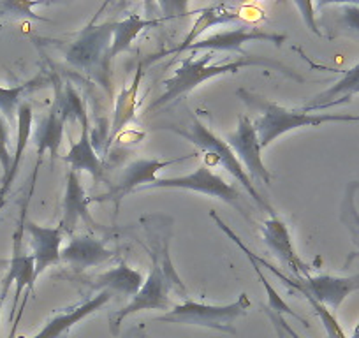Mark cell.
<instances>
[{
    "mask_svg": "<svg viewBox=\"0 0 359 338\" xmlns=\"http://www.w3.org/2000/svg\"><path fill=\"white\" fill-rule=\"evenodd\" d=\"M148 231V236L151 241V266L150 275L144 280L143 288L140 289L136 296L130 299L129 305L116 310L109 316V327L113 333H118L123 319L133 313L141 312V310H171L172 305L169 302V291L175 289L176 292H182L184 298H187V289L184 282L180 280L175 266L169 257V234H171V226L168 217L164 215H147L141 219Z\"/></svg>",
    "mask_w": 359,
    "mask_h": 338,
    "instance_id": "cell-1",
    "label": "cell"
},
{
    "mask_svg": "<svg viewBox=\"0 0 359 338\" xmlns=\"http://www.w3.org/2000/svg\"><path fill=\"white\" fill-rule=\"evenodd\" d=\"M212 51H206L203 57L194 58L187 57L182 60V64L176 67L175 74L171 78L164 79L162 85H164V94L150 106L148 111H157L162 106L169 104V102L176 101V99L184 97L185 94L192 92L194 88H198L199 85H203L205 81H210V79L217 78V76L222 74H233V72H238L243 67H252V65H264V67L271 69H282L287 76H292L294 79H299L294 72H291L289 69H285L282 64H277V62L266 60V58H238L236 62H227V64H217L212 65L210 62L213 60Z\"/></svg>",
    "mask_w": 359,
    "mask_h": 338,
    "instance_id": "cell-2",
    "label": "cell"
},
{
    "mask_svg": "<svg viewBox=\"0 0 359 338\" xmlns=\"http://www.w3.org/2000/svg\"><path fill=\"white\" fill-rule=\"evenodd\" d=\"M238 94L245 97L248 104L252 102V106L262 111V115L254 123L261 148H268L277 137L284 136L285 133H291V130L302 129V127H317L326 122H354L352 115H310L305 109L282 108L266 99L248 95L243 90H240Z\"/></svg>",
    "mask_w": 359,
    "mask_h": 338,
    "instance_id": "cell-3",
    "label": "cell"
},
{
    "mask_svg": "<svg viewBox=\"0 0 359 338\" xmlns=\"http://www.w3.org/2000/svg\"><path fill=\"white\" fill-rule=\"evenodd\" d=\"M165 129L178 134V136L185 137V140L191 141L192 144H196V147H198L199 150H203V154H205L206 168H210V165H220V168L226 169L227 173L233 175V177L236 178L245 189H247L250 198L254 199L261 208H264L266 212H269V215L271 217L277 215L275 210L269 206V203L266 201L264 198H261V194L255 191L254 184H252V178L248 177V173L245 171L243 165L240 164V161H238V157L234 155V151L231 150L229 144H227L226 141L220 140L219 136H215V134L205 126V123L199 122L198 116L192 119V123L189 126V129H178V127L175 126H168Z\"/></svg>",
    "mask_w": 359,
    "mask_h": 338,
    "instance_id": "cell-4",
    "label": "cell"
},
{
    "mask_svg": "<svg viewBox=\"0 0 359 338\" xmlns=\"http://www.w3.org/2000/svg\"><path fill=\"white\" fill-rule=\"evenodd\" d=\"M252 303L245 292H241L240 298L229 305H206V303L192 302L185 299L182 305L172 306L164 316L155 317L157 323H171V324H189V326L210 327V330L224 331V333L236 334L233 323L238 317L245 316L250 309Z\"/></svg>",
    "mask_w": 359,
    "mask_h": 338,
    "instance_id": "cell-5",
    "label": "cell"
},
{
    "mask_svg": "<svg viewBox=\"0 0 359 338\" xmlns=\"http://www.w3.org/2000/svg\"><path fill=\"white\" fill-rule=\"evenodd\" d=\"M113 41V22L102 25L90 23L65 48V60L72 67L95 76L102 85L108 83L109 48Z\"/></svg>",
    "mask_w": 359,
    "mask_h": 338,
    "instance_id": "cell-6",
    "label": "cell"
},
{
    "mask_svg": "<svg viewBox=\"0 0 359 338\" xmlns=\"http://www.w3.org/2000/svg\"><path fill=\"white\" fill-rule=\"evenodd\" d=\"M198 154L192 151V154L184 155V157L176 158H137V161L130 162L126 169H123L122 177H120L118 184L113 185V189L106 194L97 196V198H90V203H115V206L118 208L122 199L126 196H129L130 192L141 191L147 185H151L157 180V173L161 169H165L168 165L180 164V162L189 161V158H196Z\"/></svg>",
    "mask_w": 359,
    "mask_h": 338,
    "instance_id": "cell-7",
    "label": "cell"
},
{
    "mask_svg": "<svg viewBox=\"0 0 359 338\" xmlns=\"http://www.w3.org/2000/svg\"><path fill=\"white\" fill-rule=\"evenodd\" d=\"M144 189H180V191L199 192V194L222 199L224 203H229V205L241 210V192L233 184H229L222 177L213 173L212 169L206 168V165H199L194 173L185 175V177L157 178L154 184L147 185L141 191H144Z\"/></svg>",
    "mask_w": 359,
    "mask_h": 338,
    "instance_id": "cell-8",
    "label": "cell"
},
{
    "mask_svg": "<svg viewBox=\"0 0 359 338\" xmlns=\"http://www.w3.org/2000/svg\"><path fill=\"white\" fill-rule=\"evenodd\" d=\"M226 143L234 151V155H236L240 164L245 168L248 177L257 178L264 185L271 184V173L266 169L264 162H262V148L259 144L257 133H255V127L250 122V119L241 115L240 120H238L236 130L226 136Z\"/></svg>",
    "mask_w": 359,
    "mask_h": 338,
    "instance_id": "cell-9",
    "label": "cell"
},
{
    "mask_svg": "<svg viewBox=\"0 0 359 338\" xmlns=\"http://www.w3.org/2000/svg\"><path fill=\"white\" fill-rule=\"evenodd\" d=\"M252 41H266L273 43L275 46L280 48L285 41L284 34L264 32L259 29H248V27H240V29L226 30V32H217L213 36L205 37V39L196 41L194 44L187 48L189 51H236L241 55V58H252L247 51H243V44L252 43Z\"/></svg>",
    "mask_w": 359,
    "mask_h": 338,
    "instance_id": "cell-10",
    "label": "cell"
},
{
    "mask_svg": "<svg viewBox=\"0 0 359 338\" xmlns=\"http://www.w3.org/2000/svg\"><path fill=\"white\" fill-rule=\"evenodd\" d=\"M23 233H25V213L22 215L18 224V231L15 233V248H13V257H11V266H9L8 277L4 278V285H2V291H0V299L4 302L6 296H8L9 288L11 284H16L15 291V303H13L11 310V319L15 317L16 306H18L20 298H22V292H32L34 284H36V261H34L32 254H25L22 247Z\"/></svg>",
    "mask_w": 359,
    "mask_h": 338,
    "instance_id": "cell-11",
    "label": "cell"
},
{
    "mask_svg": "<svg viewBox=\"0 0 359 338\" xmlns=\"http://www.w3.org/2000/svg\"><path fill=\"white\" fill-rule=\"evenodd\" d=\"M262 240L268 245V248L278 257L282 264L292 273V277H306L310 275L309 266L298 256L294 245H292L291 233L285 226L284 220L273 215L271 219L262 224Z\"/></svg>",
    "mask_w": 359,
    "mask_h": 338,
    "instance_id": "cell-12",
    "label": "cell"
},
{
    "mask_svg": "<svg viewBox=\"0 0 359 338\" xmlns=\"http://www.w3.org/2000/svg\"><path fill=\"white\" fill-rule=\"evenodd\" d=\"M25 231L30 236V247H32V256L36 261V280L44 270L53 264L60 263V245L64 231H62L60 224L55 227H44L36 222H25Z\"/></svg>",
    "mask_w": 359,
    "mask_h": 338,
    "instance_id": "cell-13",
    "label": "cell"
},
{
    "mask_svg": "<svg viewBox=\"0 0 359 338\" xmlns=\"http://www.w3.org/2000/svg\"><path fill=\"white\" fill-rule=\"evenodd\" d=\"M113 257V250L104 245L99 238L79 234L72 236L71 241L62 248L60 259L71 264L76 270H86V268L99 266Z\"/></svg>",
    "mask_w": 359,
    "mask_h": 338,
    "instance_id": "cell-14",
    "label": "cell"
},
{
    "mask_svg": "<svg viewBox=\"0 0 359 338\" xmlns=\"http://www.w3.org/2000/svg\"><path fill=\"white\" fill-rule=\"evenodd\" d=\"M90 198L85 196V189L79 184V178L76 171H69L65 177V198H64V219H62L60 227L64 234H72L78 222H85L86 226L95 227L97 222L92 219L88 212Z\"/></svg>",
    "mask_w": 359,
    "mask_h": 338,
    "instance_id": "cell-15",
    "label": "cell"
},
{
    "mask_svg": "<svg viewBox=\"0 0 359 338\" xmlns=\"http://www.w3.org/2000/svg\"><path fill=\"white\" fill-rule=\"evenodd\" d=\"M109 299H111V292L101 291L99 295H95L94 298H90L86 299V302L79 303V305L74 306V309L55 316L53 319H51L50 323L39 331V333L34 334V337L30 338H60L62 334L67 333L74 324H78L79 320L86 319L88 316L97 312L99 309H102Z\"/></svg>",
    "mask_w": 359,
    "mask_h": 338,
    "instance_id": "cell-16",
    "label": "cell"
},
{
    "mask_svg": "<svg viewBox=\"0 0 359 338\" xmlns=\"http://www.w3.org/2000/svg\"><path fill=\"white\" fill-rule=\"evenodd\" d=\"M81 123V136L76 143H72L71 150L64 155V161L71 165L72 171H86L94 178L101 180L102 178V161L97 155V150L94 147V141L90 136V122L88 116L79 120Z\"/></svg>",
    "mask_w": 359,
    "mask_h": 338,
    "instance_id": "cell-17",
    "label": "cell"
},
{
    "mask_svg": "<svg viewBox=\"0 0 359 338\" xmlns=\"http://www.w3.org/2000/svg\"><path fill=\"white\" fill-rule=\"evenodd\" d=\"M65 122H67V119L62 115L60 108L55 104L51 111L37 123L36 130H32V140L36 144V154L39 155V161L44 151H50L51 161L58 158V150H60L65 133Z\"/></svg>",
    "mask_w": 359,
    "mask_h": 338,
    "instance_id": "cell-18",
    "label": "cell"
},
{
    "mask_svg": "<svg viewBox=\"0 0 359 338\" xmlns=\"http://www.w3.org/2000/svg\"><path fill=\"white\" fill-rule=\"evenodd\" d=\"M144 278L140 271L133 270L130 266H127L126 263H120L118 266L113 268V270L104 271V273L97 275L92 282L95 289H102V291H109L113 292H120L123 296H134L140 292V289L143 288Z\"/></svg>",
    "mask_w": 359,
    "mask_h": 338,
    "instance_id": "cell-19",
    "label": "cell"
},
{
    "mask_svg": "<svg viewBox=\"0 0 359 338\" xmlns=\"http://www.w3.org/2000/svg\"><path fill=\"white\" fill-rule=\"evenodd\" d=\"M18 143H16L15 155H13V164H11V173L8 178L2 180V187H0V208L4 206L6 196H8L9 189H11L13 182H15L16 175L20 171V165H22L23 154L27 150V144H29L30 137H32V122H34V111L32 106L29 102H22V106L18 108Z\"/></svg>",
    "mask_w": 359,
    "mask_h": 338,
    "instance_id": "cell-20",
    "label": "cell"
},
{
    "mask_svg": "<svg viewBox=\"0 0 359 338\" xmlns=\"http://www.w3.org/2000/svg\"><path fill=\"white\" fill-rule=\"evenodd\" d=\"M354 94H359V64L354 65L352 69L345 71L344 78L340 81H337L333 87H330L327 90L320 92L316 99H312L305 109L306 113L313 111V109H324L330 108V106L341 104V102L351 101V97Z\"/></svg>",
    "mask_w": 359,
    "mask_h": 338,
    "instance_id": "cell-21",
    "label": "cell"
},
{
    "mask_svg": "<svg viewBox=\"0 0 359 338\" xmlns=\"http://www.w3.org/2000/svg\"><path fill=\"white\" fill-rule=\"evenodd\" d=\"M141 79H143V67H137L136 76H134L133 83L129 87L123 88L122 94L118 95L115 104V111H113V123H111V134H109L108 143H111V140H115L120 133L123 130V127L130 122V120L136 119V109H137V94H140Z\"/></svg>",
    "mask_w": 359,
    "mask_h": 338,
    "instance_id": "cell-22",
    "label": "cell"
},
{
    "mask_svg": "<svg viewBox=\"0 0 359 338\" xmlns=\"http://www.w3.org/2000/svg\"><path fill=\"white\" fill-rule=\"evenodd\" d=\"M198 20H196L194 27L191 29V32L185 36L184 43L176 46L171 53H182V51L187 50L191 44H194L198 41V37L205 32L206 29L213 25H226V23H233L240 20V15H236L234 11H229L226 6L222 4H215V6H210V8L201 9L198 11Z\"/></svg>",
    "mask_w": 359,
    "mask_h": 338,
    "instance_id": "cell-23",
    "label": "cell"
},
{
    "mask_svg": "<svg viewBox=\"0 0 359 338\" xmlns=\"http://www.w3.org/2000/svg\"><path fill=\"white\" fill-rule=\"evenodd\" d=\"M158 20H144L140 15H129L122 22H113V41L111 48H109L108 58L109 62L116 57V55L123 53L130 48L134 37L140 32H143L148 27H157Z\"/></svg>",
    "mask_w": 359,
    "mask_h": 338,
    "instance_id": "cell-24",
    "label": "cell"
},
{
    "mask_svg": "<svg viewBox=\"0 0 359 338\" xmlns=\"http://www.w3.org/2000/svg\"><path fill=\"white\" fill-rule=\"evenodd\" d=\"M41 79H32L29 83H23V85H18V87H0V113L4 116L8 122H13L18 115V108L22 106V97L27 90H29L32 85L39 83Z\"/></svg>",
    "mask_w": 359,
    "mask_h": 338,
    "instance_id": "cell-25",
    "label": "cell"
},
{
    "mask_svg": "<svg viewBox=\"0 0 359 338\" xmlns=\"http://www.w3.org/2000/svg\"><path fill=\"white\" fill-rule=\"evenodd\" d=\"M43 2H13V0H4L0 2V18H32L39 22H48L43 16L34 15L32 9L41 6Z\"/></svg>",
    "mask_w": 359,
    "mask_h": 338,
    "instance_id": "cell-26",
    "label": "cell"
},
{
    "mask_svg": "<svg viewBox=\"0 0 359 338\" xmlns=\"http://www.w3.org/2000/svg\"><path fill=\"white\" fill-rule=\"evenodd\" d=\"M305 299L310 303V305H312V309L316 310V313L319 316L320 323L324 324V330H326L327 338H347V334L344 333L341 326L338 324L337 317H334V313L331 312L330 309H326L324 305H320L319 302H316L313 298H310L309 295H305Z\"/></svg>",
    "mask_w": 359,
    "mask_h": 338,
    "instance_id": "cell-27",
    "label": "cell"
},
{
    "mask_svg": "<svg viewBox=\"0 0 359 338\" xmlns=\"http://www.w3.org/2000/svg\"><path fill=\"white\" fill-rule=\"evenodd\" d=\"M13 155L9 151V122L0 113V165H2V180L9 177L11 173Z\"/></svg>",
    "mask_w": 359,
    "mask_h": 338,
    "instance_id": "cell-28",
    "label": "cell"
},
{
    "mask_svg": "<svg viewBox=\"0 0 359 338\" xmlns=\"http://www.w3.org/2000/svg\"><path fill=\"white\" fill-rule=\"evenodd\" d=\"M359 184H352L348 185L347 189V199H345L344 206H341V220H344L345 224H347L348 229L352 231V236H354V240L359 243V213L355 212L354 208V201H352V192H354V189H358Z\"/></svg>",
    "mask_w": 359,
    "mask_h": 338,
    "instance_id": "cell-29",
    "label": "cell"
},
{
    "mask_svg": "<svg viewBox=\"0 0 359 338\" xmlns=\"http://www.w3.org/2000/svg\"><path fill=\"white\" fill-rule=\"evenodd\" d=\"M340 25L359 34V4H340Z\"/></svg>",
    "mask_w": 359,
    "mask_h": 338,
    "instance_id": "cell-30",
    "label": "cell"
},
{
    "mask_svg": "<svg viewBox=\"0 0 359 338\" xmlns=\"http://www.w3.org/2000/svg\"><path fill=\"white\" fill-rule=\"evenodd\" d=\"M294 8H298L299 11H302L303 20H305V23L309 25V29L312 30L313 34H317V36H320V30L317 29V23L316 20H313V4H310V2H294Z\"/></svg>",
    "mask_w": 359,
    "mask_h": 338,
    "instance_id": "cell-31",
    "label": "cell"
},
{
    "mask_svg": "<svg viewBox=\"0 0 359 338\" xmlns=\"http://www.w3.org/2000/svg\"><path fill=\"white\" fill-rule=\"evenodd\" d=\"M269 316H271V319H275V320H277V323H280V327H282V331H284V333L287 334L289 338H302V337H299L298 333H296L294 330H292L291 326H289L287 323H285L284 316H278V313H273V312H269Z\"/></svg>",
    "mask_w": 359,
    "mask_h": 338,
    "instance_id": "cell-32",
    "label": "cell"
},
{
    "mask_svg": "<svg viewBox=\"0 0 359 338\" xmlns=\"http://www.w3.org/2000/svg\"><path fill=\"white\" fill-rule=\"evenodd\" d=\"M351 338H359V323H358V326L354 327V331H352Z\"/></svg>",
    "mask_w": 359,
    "mask_h": 338,
    "instance_id": "cell-33",
    "label": "cell"
},
{
    "mask_svg": "<svg viewBox=\"0 0 359 338\" xmlns=\"http://www.w3.org/2000/svg\"><path fill=\"white\" fill-rule=\"evenodd\" d=\"M2 303H4V302L0 299V320H2ZM0 338H2V337H0Z\"/></svg>",
    "mask_w": 359,
    "mask_h": 338,
    "instance_id": "cell-34",
    "label": "cell"
}]
</instances>
